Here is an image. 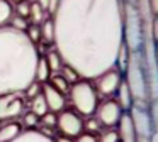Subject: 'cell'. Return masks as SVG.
Listing matches in <instances>:
<instances>
[{"mask_svg":"<svg viewBox=\"0 0 158 142\" xmlns=\"http://www.w3.org/2000/svg\"><path fill=\"white\" fill-rule=\"evenodd\" d=\"M55 49L83 80L116 66L124 46V0H60Z\"/></svg>","mask_w":158,"mask_h":142,"instance_id":"6da1fadb","label":"cell"},{"mask_svg":"<svg viewBox=\"0 0 158 142\" xmlns=\"http://www.w3.org/2000/svg\"><path fill=\"white\" fill-rule=\"evenodd\" d=\"M38 59V47L27 34L0 27V95L24 93L34 81Z\"/></svg>","mask_w":158,"mask_h":142,"instance_id":"7a4b0ae2","label":"cell"},{"mask_svg":"<svg viewBox=\"0 0 158 142\" xmlns=\"http://www.w3.org/2000/svg\"><path fill=\"white\" fill-rule=\"evenodd\" d=\"M126 85L129 88L131 95L134 98V105L146 107L148 100V83H146V74H144L143 66V54L141 51H129L126 64Z\"/></svg>","mask_w":158,"mask_h":142,"instance_id":"3957f363","label":"cell"},{"mask_svg":"<svg viewBox=\"0 0 158 142\" xmlns=\"http://www.w3.org/2000/svg\"><path fill=\"white\" fill-rule=\"evenodd\" d=\"M70 103L77 110L78 115L83 117H90L95 113V108L99 105V98H97L95 86L90 83V80H78L70 86Z\"/></svg>","mask_w":158,"mask_h":142,"instance_id":"277c9868","label":"cell"},{"mask_svg":"<svg viewBox=\"0 0 158 142\" xmlns=\"http://www.w3.org/2000/svg\"><path fill=\"white\" fill-rule=\"evenodd\" d=\"M144 39L143 20L136 5L124 2V44L129 51H141Z\"/></svg>","mask_w":158,"mask_h":142,"instance_id":"5b68a950","label":"cell"},{"mask_svg":"<svg viewBox=\"0 0 158 142\" xmlns=\"http://www.w3.org/2000/svg\"><path fill=\"white\" fill-rule=\"evenodd\" d=\"M26 112L24 93L0 95V120H14L22 117Z\"/></svg>","mask_w":158,"mask_h":142,"instance_id":"8992f818","label":"cell"},{"mask_svg":"<svg viewBox=\"0 0 158 142\" xmlns=\"http://www.w3.org/2000/svg\"><path fill=\"white\" fill-rule=\"evenodd\" d=\"M129 117L133 120L134 130H136V139H151V134H153L155 128H153V122H151L148 107L133 105L129 108Z\"/></svg>","mask_w":158,"mask_h":142,"instance_id":"52a82bcc","label":"cell"},{"mask_svg":"<svg viewBox=\"0 0 158 142\" xmlns=\"http://www.w3.org/2000/svg\"><path fill=\"white\" fill-rule=\"evenodd\" d=\"M121 115H123L121 107L117 105L116 100H110V98L100 101L95 108V118L102 125V128H114L119 122Z\"/></svg>","mask_w":158,"mask_h":142,"instance_id":"ba28073f","label":"cell"},{"mask_svg":"<svg viewBox=\"0 0 158 142\" xmlns=\"http://www.w3.org/2000/svg\"><path fill=\"white\" fill-rule=\"evenodd\" d=\"M56 127L66 137H78L83 132V120L77 112L63 110L56 115Z\"/></svg>","mask_w":158,"mask_h":142,"instance_id":"9c48e42d","label":"cell"},{"mask_svg":"<svg viewBox=\"0 0 158 142\" xmlns=\"http://www.w3.org/2000/svg\"><path fill=\"white\" fill-rule=\"evenodd\" d=\"M94 80H95L97 95H102V97L107 98V97H110V95H114L117 91L123 78H121V71L119 69L110 68V69L104 71L102 74H99V76L94 78Z\"/></svg>","mask_w":158,"mask_h":142,"instance_id":"30bf717a","label":"cell"},{"mask_svg":"<svg viewBox=\"0 0 158 142\" xmlns=\"http://www.w3.org/2000/svg\"><path fill=\"white\" fill-rule=\"evenodd\" d=\"M41 93H43V97H44V100H46V105H48L49 112H53V113H60V112L65 110V105H66L65 95L60 93L58 90H55L49 83H43Z\"/></svg>","mask_w":158,"mask_h":142,"instance_id":"8fae6325","label":"cell"},{"mask_svg":"<svg viewBox=\"0 0 158 142\" xmlns=\"http://www.w3.org/2000/svg\"><path fill=\"white\" fill-rule=\"evenodd\" d=\"M117 134H119V142H136V130L129 117V112H123L121 115L117 122Z\"/></svg>","mask_w":158,"mask_h":142,"instance_id":"7c38bea8","label":"cell"},{"mask_svg":"<svg viewBox=\"0 0 158 142\" xmlns=\"http://www.w3.org/2000/svg\"><path fill=\"white\" fill-rule=\"evenodd\" d=\"M22 134V125L19 122H5L0 125V142H12Z\"/></svg>","mask_w":158,"mask_h":142,"instance_id":"4fadbf2b","label":"cell"},{"mask_svg":"<svg viewBox=\"0 0 158 142\" xmlns=\"http://www.w3.org/2000/svg\"><path fill=\"white\" fill-rule=\"evenodd\" d=\"M116 97H117L116 101H117V105L121 107V110L129 112V108L134 105V98H133V95H131L129 88H127L126 81H121L119 88H117V91H116Z\"/></svg>","mask_w":158,"mask_h":142,"instance_id":"5bb4252c","label":"cell"},{"mask_svg":"<svg viewBox=\"0 0 158 142\" xmlns=\"http://www.w3.org/2000/svg\"><path fill=\"white\" fill-rule=\"evenodd\" d=\"M12 142H55L53 137L41 134L39 130H22L19 137H15Z\"/></svg>","mask_w":158,"mask_h":142,"instance_id":"9a60e30c","label":"cell"},{"mask_svg":"<svg viewBox=\"0 0 158 142\" xmlns=\"http://www.w3.org/2000/svg\"><path fill=\"white\" fill-rule=\"evenodd\" d=\"M44 59H46V63H48V66H49L51 74L53 73H60V71H61V68L65 66V61H63V57L60 56V53L56 49L48 51V54L44 56Z\"/></svg>","mask_w":158,"mask_h":142,"instance_id":"2e32d148","label":"cell"},{"mask_svg":"<svg viewBox=\"0 0 158 142\" xmlns=\"http://www.w3.org/2000/svg\"><path fill=\"white\" fill-rule=\"evenodd\" d=\"M49 76H51V71H49V66L46 63L44 57H39L38 64H36V74H34V81L38 83H48Z\"/></svg>","mask_w":158,"mask_h":142,"instance_id":"e0dca14e","label":"cell"},{"mask_svg":"<svg viewBox=\"0 0 158 142\" xmlns=\"http://www.w3.org/2000/svg\"><path fill=\"white\" fill-rule=\"evenodd\" d=\"M41 41L48 44H53L55 42V24H53V19H44L41 24Z\"/></svg>","mask_w":158,"mask_h":142,"instance_id":"ac0fdd59","label":"cell"},{"mask_svg":"<svg viewBox=\"0 0 158 142\" xmlns=\"http://www.w3.org/2000/svg\"><path fill=\"white\" fill-rule=\"evenodd\" d=\"M14 17V7L9 0H0V27L7 26Z\"/></svg>","mask_w":158,"mask_h":142,"instance_id":"d6986e66","label":"cell"},{"mask_svg":"<svg viewBox=\"0 0 158 142\" xmlns=\"http://www.w3.org/2000/svg\"><path fill=\"white\" fill-rule=\"evenodd\" d=\"M48 81H49V85H51L55 90H58L60 93H63V95L68 93V91H70V86H72V85H70L60 73H53L51 76H49Z\"/></svg>","mask_w":158,"mask_h":142,"instance_id":"ffe728a7","label":"cell"},{"mask_svg":"<svg viewBox=\"0 0 158 142\" xmlns=\"http://www.w3.org/2000/svg\"><path fill=\"white\" fill-rule=\"evenodd\" d=\"M31 112L34 115H38V117H43L46 112H49L43 93H39V95H36L34 98H31Z\"/></svg>","mask_w":158,"mask_h":142,"instance_id":"44dd1931","label":"cell"},{"mask_svg":"<svg viewBox=\"0 0 158 142\" xmlns=\"http://www.w3.org/2000/svg\"><path fill=\"white\" fill-rule=\"evenodd\" d=\"M44 12H46V10L43 9V7L34 0V2L31 3V12H29V19L32 20V24H41L43 20H44Z\"/></svg>","mask_w":158,"mask_h":142,"instance_id":"7402d4cb","label":"cell"},{"mask_svg":"<svg viewBox=\"0 0 158 142\" xmlns=\"http://www.w3.org/2000/svg\"><path fill=\"white\" fill-rule=\"evenodd\" d=\"M97 142H119V134L116 128H102L99 132Z\"/></svg>","mask_w":158,"mask_h":142,"instance_id":"603a6c76","label":"cell"},{"mask_svg":"<svg viewBox=\"0 0 158 142\" xmlns=\"http://www.w3.org/2000/svg\"><path fill=\"white\" fill-rule=\"evenodd\" d=\"M60 74H61L63 78H65L66 81H68L70 85H73V83H77V81L80 80V74L77 73L73 68H70L68 64H65V66L61 68V71H60Z\"/></svg>","mask_w":158,"mask_h":142,"instance_id":"cb8c5ba5","label":"cell"},{"mask_svg":"<svg viewBox=\"0 0 158 142\" xmlns=\"http://www.w3.org/2000/svg\"><path fill=\"white\" fill-rule=\"evenodd\" d=\"M83 130H87L89 134H94V132H100V130H102V125L99 124V120H97L95 117H92V115H90V117L87 118L85 122H83Z\"/></svg>","mask_w":158,"mask_h":142,"instance_id":"d4e9b609","label":"cell"},{"mask_svg":"<svg viewBox=\"0 0 158 142\" xmlns=\"http://www.w3.org/2000/svg\"><path fill=\"white\" fill-rule=\"evenodd\" d=\"M22 124H24V127L27 130H34V127L39 124V117L34 115L32 112H27V113L22 115Z\"/></svg>","mask_w":158,"mask_h":142,"instance_id":"484cf974","label":"cell"},{"mask_svg":"<svg viewBox=\"0 0 158 142\" xmlns=\"http://www.w3.org/2000/svg\"><path fill=\"white\" fill-rule=\"evenodd\" d=\"M29 12H31V2L29 0H21L19 3H15V15L27 19Z\"/></svg>","mask_w":158,"mask_h":142,"instance_id":"4316f807","label":"cell"},{"mask_svg":"<svg viewBox=\"0 0 158 142\" xmlns=\"http://www.w3.org/2000/svg\"><path fill=\"white\" fill-rule=\"evenodd\" d=\"M26 34H27V37L36 44L41 39V27H39V24H29L27 29H26Z\"/></svg>","mask_w":158,"mask_h":142,"instance_id":"83f0119b","label":"cell"},{"mask_svg":"<svg viewBox=\"0 0 158 142\" xmlns=\"http://www.w3.org/2000/svg\"><path fill=\"white\" fill-rule=\"evenodd\" d=\"M27 19H24V17H19V15H14L10 19V27H14V29L17 30H22V32H26V29H27Z\"/></svg>","mask_w":158,"mask_h":142,"instance_id":"f1b7e54d","label":"cell"},{"mask_svg":"<svg viewBox=\"0 0 158 142\" xmlns=\"http://www.w3.org/2000/svg\"><path fill=\"white\" fill-rule=\"evenodd\" d=\"M41 88H43V85H41V83H38V81H32V83L27 86V90L24 91V97L31 100V98H34V97H36V95L41 93Z\"/></svg>","mask_w":158,"mask_h":142,"instance_id":"f546056e","label":"cell"},{"mask_svg":"<svg viewBox=\"0 0 158 142\" xmlns=\"http://www.w3.org/2000/svg\"><path fill=\"white\" fill-rule=\"evenodd\" d=\"M41 127H56V113H53V112H46L44 115L41 117Z\"/></svg>","mask_w":158,"mask_h":142,"instance_id":"4dcf8cb0","label":"cell"},{"mask_svg":"<svg viewBox=\"0 0 158 142\" xmlns=\"http://www.w3.org/2000/svg\"><path fill=\"white\" fill-rule=\"evenodd\" d=\"M150 117H151V122H153V128L158 130V100H151L150 101Z\"/></svg>","mask_w":158,"mask_h":142,"instance_id":"1f68e13d","label":"cell"},{"mask_svg":"<svg viewBox=\"0 0 158 142\" xmlns=\"http://www.w3.org/2000/svg\"><path fill=\"white\" fill-rule=\"evenodd\" d=\"M75 142H97V137L89 132H82L78 137H75Z\"/></svg>","mask_w":158,"mask_h":142,"instance_id":"d6a6232c","label":"cell"},{"mask_svg":"<svg viewBox=\"0 0 158 142\" xmlns=\"http://www.w3.org/2000/svg\"><path fill=\"white\" fill-rule=\"evenodd\" d=\"M151 39L155 41V44H158V15L153 17V20H151Z\"/></svg>","mask_w":158,"mask_h":142,"instance_id":"836d02e7","label":"cell"},{"mask_svg":"<svg viewBox=\"0 0 158 142\" xmlns=\"http://www.w3.org/2000/svg\"><path fill=\"white\" fill-rule=\"evenodd\" d=\"M58 5H60V0H48V5H46V12L48 14H55L58 10Z\"/></svg>","mask_w":158,"mask_h":142,"instance_id":"e575fe53","label":"cell"},{"mask_svg":"<svg viewBox=\"0 0 158 142\" xmlns=\"http://www.w3.org/2000/svg\"><path fill=\"white\" fill-rule=\"evenodd\" d=\"M148 3H150V10L153 15H158V0H148Z\"/></svg>","mask_w":158,"mask_h":142,"instance_id":"d590c367","label":"cell"},{"mask_svg":"<svg viewBox=\"0 0 158 142\" xmlns=\"http://www.w3.org/2000/svg\"><path fill=\"white\" fill-rule=\"evenodd\" d=\"M55 142H75V140H72V137H66V135H58L56 139H53Z\"/></svg>","mask_w":158,"mask_h":142,"instance_id":"8d00e7d4","label":"cell"},{"mask_svg":"<svg viewBox=\"0 0 158 142\" xmlns=\"http://www.w3.org/2000/svg\"><path fill=\"white\" fill-rule=\"evenodd\" d=\"M151 142H158V130H153V134H151Z\"/></svg>","mask_w":158,"mask_h":142,"instance_id":"74e56055","label":"cell"},{"mask_svg":"<svg viewBox=\"0 0 158 142\" xmlns=\"http://www.w3.org/2000/svg\"><path fill=\"white\" fill-rule=\"evenodd\" d=\"M36 2H38V3H39V5H41V7H43V9H44V10H46V5H48V0H36Z\"/></svg>","mask_w":158,"mask_h":142,"instance_id":"f35d334b","label":"cell"},{"mask_svg":"<svg viewBox=\"0 0 158 142\" xmlns=\"http://www.w3.org/2000/svg\"><path fill=\"white\" fill-rule=\"evenodd\" d=\"M155 59H156V64H158V44L155 46Z\"/></svg>","mask_w":158,"mask_h":142,"instance_id":"ab89813d","label":"cell"},{"mask_svg":"<svg viewBox=\"0 0 158 142\" xmlns=\"http://www.w3.org/2000/svg\"><path fill=\"white\" fill-rule=\"evenodd\" d=\"M136 142H151L150 139H136Z\"/></svg>","mask_w":158,"mask_h":142,"instance_id":"60d3db41","label":"cell"},{"mask_svg":"<svg viewBox=\"0 0 158 142\" xmlns=\"http://www.w3.org/2000/svg\"><path fill=\"white\" fill-rule=\"evenodd\" d=\"M9 2H10V3H19L21 0H9Z\"/></svg>","mask_w":158,"mask_h":142,"instance_id":"b9f144b4","label":"cell"},{"mask_svg":"<svg viewBox=\"0 0 158 142\" xmlns=\"http://www.w3.org/2000/svg\"><path fill=\"white\" fill-rule=\"evenodd\" d=\"M156 100H158V98H156Z\"/></svg>","mask_w":158,"mask_h":142,"instance_id":"7bdbcfd3","label":"cell"}]
</instances>
